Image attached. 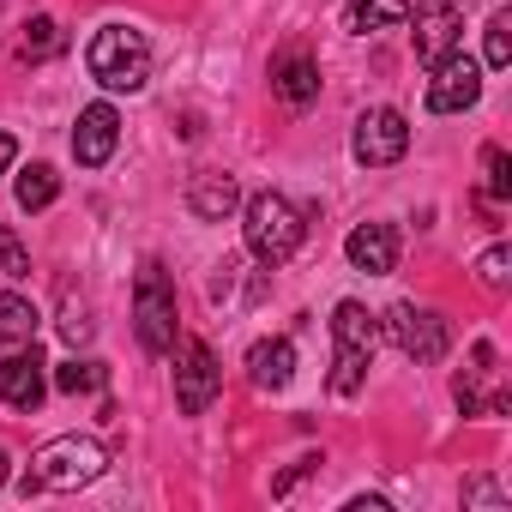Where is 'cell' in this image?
<instances>
[{
    "mask_svg": "<svg viewBox=\"0 0 512 512\" xmlns=\"http://www.w3.org/2000/svg\"><path fill=\"white\" fill-rule=\"evenodd\" d=\"M332 338H338V362H332V392L338 398H356L362 380H368V362H374V344H380V326L362 302H338L332 314Z\"/></svg>",
    "mask_w": 512,
    "mask_h": 512,
    "instance_id": "5b68a950",
    "label": "cell"
},
{
    "mask_svg": "<svg viewBox=\"0 0 512 512\" xmlns=\"http://www.w3.org/2000/svg\"><path fill=\"white\" fill-rule=\"evenodd\" d=\"M61 49H67L61 25H55V19H31V25L19 31V49H13V55H19L25 67H43V61H55Z\"/></svg>",
    "mask_w": 512,
    "mask_h": 512,
    "instance_id": "e0dca14e",
    "label": "cell"
},
{
    "mask_svg": "<svg viewBox=\"0 0 512 512\" xmlns=\"http://www.w3.org/2000/svg\"><path fill=\"white\" fill-rule=\"evenodd\" d=\"M0 488H7V452H0Z\"/></svg>",
    "mask_w": 512,
    "mask_h": 512,
    "instance_id": "f1b7e54d",
    "label": "cell"
},
{
    "mask_svg": "<svg viewBox=\"0 0 512 512\" xmlns=\"http://www.w3.org/2000/svg\"><path fill=\"white\" fill-rule=\"evenodd\" d=\"M37 338V308L25 296H0V344H31Z\"/></svg>",
    "mask_w": 512,
    "mask_h": 512,
    "instance_id": "ffe728a7",
    "label": "cell"
},
{
    "mask_svg": "<svg viewBox=\"0 0 512 512\" xmlns=\"http://www.w3.org/2000/svg\"><path fill=\"white\" fill-rule=\"evenodd\" d=\"M344 253H350V266H356V272L386 278V272L398 266V229H392V223H356L350 241H344Z\"/></svg>",
    "mask_w": 512,
    "mask_h": 512,
    "instance_id": "4fadbf2b",
    "label": "cell"
},
{
    "mask_svg": "<svg viewBox=\"0 0 512 512\" xmlns=\"http://www.w3.org/2000/svg\"><path fill=\"white\" fill-rule=\"evenodd\" d=\"M13 157H19V139H13V133H0V169H13Z\"/></svg>",
    "mask_w": 512,
    "mask_h": 512,
    "instance_id": "83f0119b",
    "label": "cell"
},
{
    "mask_svg": "<svg viewBox=\"0 0 512 512\" xmlns=\"http://www.w3.org/2000/svg\"><path fill=\"white\" fill-rule=\"evenodd\" d=\"M482 169H488V199H506V193H512V163H506L500 145L482 151Z\"/></svg>",
    "mask_w": 512,
    "mask_h": 512,
    "instance_id": "d4e9b609",
    "label": "cell"
},
{
    "mask_svg": "<svg viewBox=\"0 0 512 512\" xmlns=\"http://www.w3.org/2000/svg\"><path fill=\"white\" fill-rule=\"evenodd\" d=\"M55 193H61V175H55L49 163H31V169L19 175V211H49Z\"/></svg>",
    "mask_w": 512,
    "mask_h": 512,
    "instance_id": "d6986e66",
    "label": "cell"
},
{
    "mask_svg": "<svg viewBox=\"0 0 512 512\" xmlns=\"http://www.w3.org/2000/svg\"><path fill=\"white\" fill-rule=\"evenodd\" d=\"M61 332L73 338V344H85L97 326H91V314H85V302H67V314H61Z\"/></svg>",
    "mask_w": 512,
    "mask_h": 512,
    "instance_id": "484cf974",
    "label": "cell"
},
{
    "mask_svg": "<svg viewBox=\"0 0 512 512\" xmlns=\"http://www.w3.org/2000/svg\"><path fill=\"white\" fill-rule=\"evenodd\" d=\"M410 13H416V61L422 67L446 61L458 49V37H464V13L452 7V0H416Z\"/></svg>",
    "mask_w": 512,
    "mask_h": 512,
    "instance_id": "8fae6325",
    "label": "cell"
},
{
    "mask_svg": "<svg viewBox=\"0 0 512 512\" xmlns=\"http://www.w3.org/2000/svg\"><path fill=\"white\" fill-rule=\"evenodd\" d=\"M0 7H7V0H0Z\"/></svg>",
    "mask_w": 512,
    "mask_h": 512,
    "instance_id": "f546056e",
    "label": "cell"
},
{
    "mask_svg": "<svg viewBox=\"0 0 512 512\" xmlns=\"http://www.w3.org/2000/svg\"><path fill=\"white\" fill-rule=\"evenodd\" d=\"M43 398H49V362H43L37 338L13 344V356L0 362V404L7 410H37Z\"/></svg>",
    "mask_w": 512,
    "mask_h": 512,
    "instance_id": "ba28073f",
    "label": "cell"
},
{
    "mask_svg": "<svg viewBox=\"0 0 512 512\" xmlns=\"http://www.w3.org/2000/svg\"><path fill=\"white\" fill-rule=\"evenodd\" d=\"M103 386V362H61L55 368V392L79 398V392H97Z\"/></svg>",
    "mask_w": 512,
    "mask_h": 512,
    "instance_id": "44dd1931",
    "label": "cell"
},
{
    "mask_svg": "<svg viewBox=\"0 0 512 512\" xmlns=\"http://www.w3.org/2000/svg\"><path fill=\"white\" fill-rule=\"evenodd\" d=\"M392 344L416 362V368H428V362H440L446 356V344H452V326L434 314V308H416V302H398L392 308Z\"/></svg>",
    "mask_w": 512,
    "mask_h": 512,
    "instance_id": "8992f818",
    "label": "cell"
},
{
    "mask_svg": "<svg viewBox=\"0 0 512 512\" xmlns=\"http://www.w3.org/2000/svg\"><path fill=\"white\" fill-rule=\"evenodd\" d=\"M133 326H139V344L151 356H169L175 338H181V314H175V278L145 260L139 266V284H133Z\"/></svg>",
    "mask_w": 512,
    "mask_h": 512,
    "instance_id": "277c9868",
    "label": "cell"
},
{
    "mask_svg": "<svg viewBox=\"0 0 512 512\" xmlns=\"http://www.w3.org/2000/svg\"><path fill=\"white\" fill-rule=\"evenodd\" d=\"M103 464H109V452H103L91 434H61V440H49V446L31 458V470H25L19 488H25V494H73V488L97 482Z\"/></svg>",
    "mask_w": 512,
    "mask_h": 512,
    "instance_id": "6da1fadb",
    "label": "cell"
},
{
    "mask_svg": "<svg viewBox=\"0 0 512 512\" xmlns=\"http://www.w3.org/2000/svg\"><path fill=\"white\" fill-rule=\"evenodd\" d=\"M482 97V67L470 61V55H446V61H434V79H428V115H458V109H470Z\"/></svg>",
    "mask_w": 512,
    "mask_h": 512,
    "instance_id": "30bf717a",
    "label": "cell"
},
{
    "mask_svg": "<svg viewBox=\"0 0 512 512\" xmlns=\"http://www.w3.org/2000/svg\"><path fill=\"white\" fill-rule=\"evenodd\" d=\"M235 181L229 175H193V187H187V211L193 217H205V223H223L229 211H235Z\"/></svg>",
    "mask_w": 512,
    "mask_h": 512,
    "instance_id": "2e32d148",
    "label": "cell"
},
{
    "mask_svg": "<svg viewBox=\"0 0 512 512\" xmlns=\"http://www.w3.org/2000/svg\"><path fill=\"white\" fill-rule=\"evenodd\" d=\"M410 151V121L398 109H362L356 115V163L368 169H386Z\"/></svg>",
    "mask_w": 512,
    "mask_h": 512,
    "instance_id": "9c48e42d",
    "label": "cell"
},
{
    "mask_svg": "<svg viewBox=\"0 0 512 512\" xmlns=\"http://www.w3.org/2000/svg\"><path fill=\"white\" fill-rule=\"evenodd\" d=\"M272 91H278L290 109L314 103V97H320V61H314L308 49H284V55L272 61Z\"/></svg>",
    "mask_w": 512,
    "mask_h": 512,
    "instance_id": "5bb4252c",
    "label": "cell"
},
{
    "mask_svg": "<svg viewBox=\"0 0 512 512\" xmlns=\"http://www.w3.org/2000/svg\"><path fill=\"white\" fill-rule=\"evenodd\" d=\"M0 272H7V278H25L31 272V253H25V241L7 223H0Z\"/></svg>",
    "mask_w": 512,
    "mask_h": 512,
    "instance_id": "cb8c5ba5",
    "label": "cell"
},
{
    "mask_svg": "<svg viewBox=\"0 0 512 512\" xmlns=\"http://www.w3.org/2000/svg\"><path fill=\"white\" fill-rule=\"evenodd\" d=\"M247 253L260 266H284V260H296V247H302V235H308V223H302V211L284 199V193H253L247 199Z\"/></svg>",
    "mask_w": 512,
    "mask_h": 512,
    "instance_id": "7a4b0ae2",
    "label": "cell"
},
{
    "mask_svg": "<svg viewBox=\"0 0 512 512\" xmlns=\"http://www.w3.org/2000/svg\"><path fill=\"white\" fill-rule=\"evenodd\" d=\"M464 500H470V506H494V512L506 506V494H500L494 482H470V488H464Z\"/></svg>",
    "mask_w": 512,
    "mask_h": 512,
    "instance_id": "4316f807",
    "label": "cell"
},
{
    "mask_svg": "<svg viewBox=\"0 0 512 512\" xmlns=\"http://www.w3.org/2000/svg\"><path fill=\"white\" fill-rule=\"evenodd\" d=\"M410 19V0H350V25L356 31H392Z\"/></svg>",
    "mask_w": 512,
    "mask_h": 512,
    "instance_id": "ac0fdd59",
    "label": "cell"
},
{
    "mask_svg": "<svg viewBox=\"0 0 512 512\" xmlns=\"http://www.w3.org/2000/svg\"><path fill=\"white\" fill-rule=\"evenodd\" d=\"M217 392H223V368H217L211 344L187 338L181 344V362H175V404H181V416H205Z\"/></svg>",
    "mask_w": 512,
    "mask_h": 512,
    "instance_id": "52a82bcc",
    "label": "cell"
},
{
    "mask_svg": "<svg viewBox=\"0 0 512 512\" xmlns=\"http://www.w3.org/2000/svg\"><path fill=\"white\" fill-rule=\"evenodd\" d=\"M85 61H91V79L103 91H145V79H151V43L127 25H103L91 37Z\"/></svg>",
    "mask_w": 512,
    "mask_h": 512,
    "instance_id": "3957f363",
    "label": "cell"
},
{
    "mask_svg": "<svg viewBox=\"0 0 512 512\" xmlns=\"http://www.w3.org/2000/svg\"><path fill=\"white\" fill-rule=\"evenodd\" d=\"M476 278H482L488 290H506V278H512V253H506L500 241H494V247L482 253V260H476Z\"/></svg>",
    "mask_w": 512,
    "mask_h": 512,
    "instance_id": "603a6c76",
    "label": "cell"
},
{
    "mask_svg": "<svg viewBox=\"0 0 512 512\" xmlns=\"http://www.w3.org/2000/svg\"><path fill=\"white\" fill-rule=\"evenodd\" d=\"M506 61H512V13H494L488 19V67L500 73Z\"/></svg>",
    "mask_w": 512,
    "mask_h": 512,
    "instance_id": "7402d4cb",
    "label": "cell"
},
{
    "mask_svg": "<svg viewBox=\"0 0 512 512\" xmlns=\"http://www.w3.org/2000/svg\"><path fill=\"white\" fill-rule=\"evenodd\" d=\"M290 374H296V344L290 338H266V344L247 350V380L260 392H284Z\"/></svg>",
    "mask_w": 512,
    "mask_h": 512,
    "instance_id": "9a60e30c",
    "label": "cell"
},
{
    "mask_svg": "<svg viewBox=\"0 0 512 512\" xmlns=\"http://www.w3.org/2000/svg\"><path fill=\"white\" fill-rule=\"evenodd\" d=\"M115 145H121V115H115L109 103L79 109V127H73V157H79L85 169H103V163L115 157Z\"/></svg>",
    "mask_w": 512,
    "mask_h": 512,
    "instance_id": "7c38bea8",
    "label": "cell"
}]
</instances>
